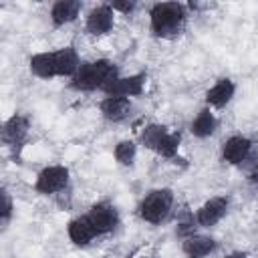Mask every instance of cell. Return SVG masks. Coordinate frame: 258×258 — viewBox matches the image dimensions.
Returning <instances> with one entry per match:
<instances>
[{
	"label": "cell",
	"mask_w": 258,
	"mask_h": 258,
	"mask_svg": "<svg viewBox=\"0 0 258 258\" xmlns=\"http://www.w3.org/2000/svg\"><path fill=\"white\" fill-rule=\"evenodd\" d=\"M149 32L161 40L177 38L189 20V10L185 2H155L149 8Z\"/></svg>",
	"instance_id": "obj_1"
},
{
	"label": "cell",
	"mask_w": 258,
	"mask_h": 258,
	"mask_svg": "<svg viewBox=\"0 0 258 258\" xmlns=\"http://www.w3.org/2000/svg\"><path fill=\"white\" fill-rule=\"evenodd\" d=\"M133 258H153V256H147V254H137V256H133Z\"/></svg>",
	"instance_id": "obj_26"
},
{
	"label": "cell",
	"mask_w": 258,
	"mask_h": 258,
	"mask_svg": "<svg viewBox=\"0 0 258 258\" xmlns=\"http://www.w3.org/2000/svg\"><path fill=\"white\" fill-rule=\"evenodd\" d=\"M32 189L38 196H62L71 189V169L64 163L44 165L32 183Z\"/></svg>",
	"instance_id": "obj_4"
},
{
	"label": "cell",
	"mask_w": 258,
	"mask_h": 258,
	"mask_svg": "<svg viewBox=\"0 0 258 258\" xmlns=\"http://www.w3.org/2000/svg\"><path fill=\"white\" fill-rule=\"evenodd\" d=\"M28 71L32 77L40 81H52L56 79V69H54V54L52 50H38L28 56Z\"/></svg>",
	"instance_id": "obj_18"
},
{
	"label": "cell",
	"mask_w": 258,
	"mask_h": 258,
	"mask_svg": "<svg viewBox=\"0 0 258 258\" xmlns=\"http://www.w3.org/2000/svg\"><path fill=\"white\" fill-rule=\"evenodd\" d=\"M67 238H69V242L73 246L87 248V246H91L101 236L95 230V226L91 224L89 216L87 214H79V216H75V218H71L67 222Z\"/></svg>",
	"instance_id": "obj_12"
},
{
	"label": "cell",
	"mask_w": 258,
	"mask_h": 258,
	"mask_svg": "<svg viewBox=\"0 0 258 258\" xmlns=\"http://www.w3.org/2000/svg\"><path fill=\"white\" fill-rule=\"evenodd\" d=\"M2 143L10 149H20L30 135V117L24 113H12L2 123Z\"/></svg>",
	"instance_id": "obj_9"
},
{
	"label": "cell",
	"mask_w": 258,
	"mask_h": 258,
	"mask_svg": "<svg viewBox=\"0 0 258 258\" xmlns=\"http://www.w3.org/2000/svg\"><path fill=\"white\" fill-rule=\"evenodd\" d=\"M179 250H181L183 258H210L218 250V240L212 234L196 232L191 236L181 238Z\"/></svg>",
	"instance_id": "obj_13"
},
{
	"label": "cell",
	"mask_w": 258,
	"mask_h": 258,
	"mask_svg": "<svg viewBox=\"0 0 258 258\" xmlns=\"http://www.w3.org/2000/svg\"><path fill=\"white\" fill-rule=\"evenodd\" d=\"M131 113H133V99L105 95L99 101V115L107 123H123L131 117Z\"/></svg>",
	"instance_id": "obj_14"
},
{
	"label": "cell",
	"mask_w": 258,
	"mask_h": 258,
	"mask_svg": "<svg viewBox=\"0 0 258 258\" xmlns=\"http://www.w3.org/2000/svg\"><path fill=\"white\" fill-rule=\"evenodd\" d=\"M246 181H248L250 185H256V187H258V161H254L252 167L248 169V173H246Z\"/></svg>",
	"instance_id": "obj_24"
},
{
	"label": "cell",
	"mask_w": 258,
	"mask_h": 258,
	"mask_svg": "<svg viewBox=\"0 0 258 258\" xmlns=\"http://www.w3.org/2000/svg\"><path fill=\"white\" fill-rule=\"evenodd\" d=\"M179 145H181V135L177 131H169L167 137L161 141L159 149L155 151V155H159L163 159H175L179 153Z\"/></svg>",
	"instance_id": "obj_21"
},
{
	"label": "cell",
	"mask_w": 258,
	"mask_h": 258,
	"mask_svg": "<svg viewBox=\"0 0 258 258\" xmlns=\"http://www.w3.org/2000/svg\"><path fill=\"white\" fill-rule=\"evenodd\" d=\"M54 54V69H56V79H67L71 81L81 64H83V58L79 54V50L73 46V44H67V46H60V48H54L52 50Z\"/></svg>",
	"instance_id": "obj_15"
},
{
	"label": "cell",
	"mask_w": 258,
	"mask_h": 258,
	"mask_svg": "<svg viewBox=\"0 0 258 258\" xmlns=\"http://www.w3.org/2000/svg\"><path fill=\"white\" fill-rule=\"evenodd\" d=\"M218 129H220V119H218L216 111L206 107V105L189 121V133L196 139H210L218 133Z\"/></svg>",
	"instance_id": "obj_17"
},
{
	"label": "cell",
	"mask_w": 258,
	"mask_h": 258,
	"mask_svg": "<svg viewBox=\"0 0 258 258\" xmlns=\"http://www.w3.org/2000/svg\"><path fill=\"white\" fill-rule=\"evenodd\" d=\"M175 208V191L171 187H153L139 200L135 214L149 226H161L169 220Z\"/></svg>",
	"instance_id": "obj_3"
},
{
	"label": "cell",
	"mask_w": 258,
	"mask_h": 258,
	"mask_svg": "<svg viewBox=\"0 0 258 258\" xmlns=\"http://www.w3.org/2000/svg\"><path fill=\"white\" fill-rule=\"evenodd\" d=\"M254 139L248 137V135H242V133H234L230 137H226L220 145V159L226 163V165H232V167H238L242 165L244 161H248L252 149H254Z\"/></svg>",
	"instance_id": "obj_8"
},
{
	"label": "cell",
	"mask_w": 258,
	"mask_h": 258,
	"mask_svg": "<svg viewBox=\"0 0 258 258\" xmlns=\"http://www.w3.org/2000/svg\"><path fill=\"white\" fill-rule=\"evenodd\" d=\"M147 89V73L145 71H139V73H133V75H119L113 83H109L103 91V95H109V97H127V99H133V97H141Z\"/></svg>",
	"instance_id": "obj_10"
},
{
	"label": "cell",
	"mask_w": 258,
	"mask_h": 258,
	"mask_svg": "<svg viewBox=\"0 0 258 258\" xmlns=\"http://www.w3.org/2000/svg\"><path fill=\"white\" fill-rule=\"evenodd\" d=\"M236 91H238V87H236L234 79L220 77L204 93V105L210 107V109H214V111H222V109H226L234 101Z\"/></svg>",
	"instance_id": "obj_11"
},
{
	"label": "cell",
	"mask_w": 258,
	"mask_h": 258,
	"mask_svg": "<svg viewBox=\"0 0 258 258\" xmlns=\"http://www.w3.org/2000/svg\"><path fill=\"white\" fill-rule=\"evenodd\" d=\"M113 12L119 14V16H133L135 10L139 8V2L135 0H115V2H109Z\"/></svg>",
	"instance_id": "obj_23"
},
{
	"label": "cell",
	"mask_w": 258,
	"mask_h": 258,
	"mask_svg": "<svg viewBox=\"0 0 258 258\" xmlns=\"http://www.w3.org/2000/svg\"><path fill=\"white\" fill-rule=\"evenodd\" d=\"M2 208H0V226H2V232L8 230L12 218H14V200H12V194L8 191L6 185H2Z\"/></svg>",
	"instance_id": "obj_22"
},
{
	"label": "cell",
	"mask_w": 258,
	"mask_h": 258,
	"mask_svg": "<svg viewBox=\"0 0 258 258\" xmlns=\"http://www.w3.org/2000/svg\"><path fill=\"white\" fill-rule=\"evenodd\" d=\"M119 77V67L111 58H95L83 60L79 73L67 83V87L75 93H95L105 91L109 83Z\"/></svg>",
	"instance_id": "obj_2"
},
{
	"label": "cell",
	"mask_w": 258,
	"mask_h": 258,
	"mask_svg": "<svg viewBox=\"0 0 258 258\" xmlns=\"http://www.w3.org/2000/svg\"><path fill=\"white\" fill-rule=\"evenodd\" d=\"M81 12H83V2H79V0H58V2L50 4L48 20L54 28H62V26H69V24L77 22Z\"/></svg>",
	"instance_id": "obj_16"
},
{
	"label": "cell",
	"mask_w": 258,
	"mask_h": 258,
	"mask_svg": "<svg viewBox=\"0 0 258 258\" xmlns=\"http://www.w3.org/2000/svg\"><path fill=\"white\" fill-rule=\"evenodd\" d=\"M224 258H250V254H248L246 250H232V252H228Z\"/></svg>",
	"instance_id": "obj_25"
},
{
	"label": "cell",
	"mask_w": 258,
	"mask_h": 258,
	"mask_svg": "<svg viewBox=\"0 0 258 258\" xmlns=\"http://www.w3.org/2000/svg\"><path fill=\"white\" fill-rule=\"evenodd\" d=\"M85 214L89 216V220L95 226V230L99 232V236H109L121 226V214L111 200L93 202Z\"/></svg>",
	"instance_id": "obj_6"
},
{
	"label": "cell",
	"mask_w": 258,
	"mask_h": 258,
	"mask_svg": "<svg viewBox=\"0 0 258 258\" xmlns=\"http://www.w3.org/2000/svg\"><path fill=\"white\" fill-rule=\"evenodd\" d=\"M113 159L121 167H133L137 159V141L121 139L113 145Z\"/></svg>",
	"instance_id": "obj_20"
},
{
	"label": "cell",
	"mask_w": 258,
	"mask_h": 258,
	"mask_svg": "<svg viewBox=\"0 0 258 258\" xmlns=\"http://www.w3.org/2000/svg\"><path fill=\"white\" fill-rule=\"evenodd\" d=\"M115 18H117V14L113 12V8H111L109 2L95 4V6L85 14V22H83L85 34H89V36H93V38L107 36V34L115 28Z\"/></svg>",
	"instance_id": "obj_7"
},
{
	"label": "cell",
	"mask_w": 258,
	"mask_h": 258,
	"mask_svg": "<svg viewBox=\"0 0 258 258\" xmlns=\"http://www.w3.org/2000/svg\"><path fill=\"white\" fill-rule=\"evenodd\" d=\"M171 129L167 127V125H163V123H147L141 131H139V145H143L145 149H149V151H157L159 149V145H161V141L167 137V133H169Z\"/></svg>",
	"instance_id": "obj_19"
},
{
	"label": "cell",
	"mask_w": 258,
	"mask_h": 258,
	"mask_svg": "<svg viewBox=\"0 0 258 258\" xmlns=\"http://www.w3.org/2000/svg\"><path fill=\"white\" fill-rule=\"evenodd\" d=\"M232 208V196L230 194H216V196H210L208 200H204V204L198 206V210L194 212L196 214V222H198V228L202 230H212L216 228L230 212Z\"/></svg>",
	"instance_id": "obj_5"
}]
</instances>
